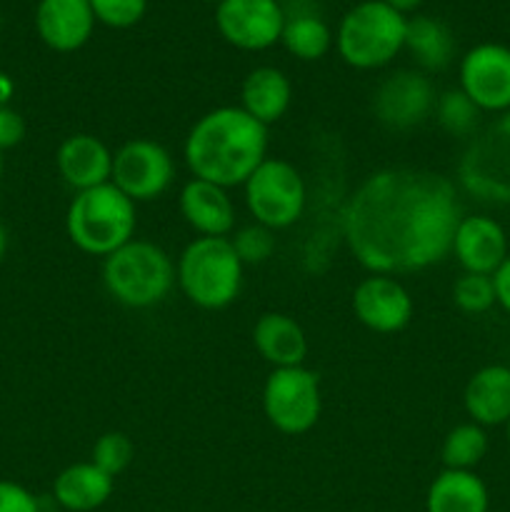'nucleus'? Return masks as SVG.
Returning a JSON list of instances; mask_svg holds the SVG:
<instances>
[{
    "instance_id": "39",
    "label": "nucleus",
    "mask_w": 510,
    "mask_h": 512,
    "mask_svg": "<svg viewBox=\"0 0 510 512\" xmlns=\"http://www.w3.org/2000/svg\"><path fill=\"white\" fill-rule=\"evenodd\" d=\"M0 175H3V155H0Z\"/></svg>"
},
{
    "instance_id": "23",
    "label": "nucleus",
    "mask_w": 510,
    "mask_h": 512,
    "mask_svg": "<svg viewBox=\"0 0 510 512\" xmlns=\"http://www.w3.org/2000/svg\"><path fill=\"white\" fill-rule=\"evenodd\" d=\"M490 495L473 470H443L425 495L428 512H488Z\"/></svg>"
},
{
    "instance_id": "21",
    "label": "nucleus",
    "mask_w": 510,
    "mask_h": 512,
    "mask_svg": "<svg viewBox=\"0 0 510 512\" xmlns=\"http://www.w3.org/2000/svg\"><path fill=\"white\" fill-rule=\"evenodd\" d=\"M253 345L273 368H295L303 365L308 355L303 328L285 313L260 315L253 328Z\"/></svg>"
},
{
    "instance_id": "10",
    "label": "nucleus",
    "mask_w": 510,
    "mask_h": 512,
    "mask_svg": "<svg viewBox=\"0 0 510 512\" xmlns=\"http://www.w3.org/2000/svg\"><path fill=\"white\" fill-rule=\"evenodd\" d=\"M175 178V163L168 148L148 138H135L113 153L110 183L128 195L135 205L150 203L170 188Z\"/></svg>"
},
{
    "instance_id": "8",
    "label": "nucleus",
    "mask_w": 510,
    "mask_h": 512,
    "mask_svg": "<svg viewBox=\"0 0 510 512\" xmlns=\"http://www.w3.org/2000/svg\"><path fill=\"white\" fill-rule=\"evenodd\" d=\"M243 190L250 215L265 228L283 230L303 218L308 190L300 170L288 160L265 158Z\"/></svg>"
},
{
    "instance_id": "7",
    "label": "nucleus",
    "mask_w": 510,
    "mask_h": 512,
    "mask_svg": "<svg viewBox=\"0 0 510 512\" xmlns=\"http://www.w3.org/2000/svg\"><path fill=\"white\" fill-rule=\"evenodd\" d=\"M458 180L483 203H510V110L470 140L458 163Z\"/></svg>"
},
{
    "instance_id": "30",
    "label": "nucleus",
    "mask_w": 510,
    "mask_h": 512,
    "mask_svg": "<svg viewBox=\"0 0 510 512\" xmlns=\"http://www.w3.org/2000/svg\"><path fill=\"white\" fill-rule=\"evenodd\" d=\"M133 455V440L125 433H115L113 430V433H105L95 440L93 460H90V463H95L103 473L115 478V475H120L130 463H133Z\"/></svg>"
},
{
    "instance_id": "31",
    "label": "nucleus",
    "mask_w": 510,
    "mask_h": 512,
    "mask_svg": "<svg viewBox=\"0 0 510 512\" xmlns=\"http://www.w3.org/2000/svg\"><path fill=\"white\" fill-rule=\"evenodd\" d=\"M93 8L95 23L108 28H133L140 23L148 8V0H88Z\"/></svg>"
},
{
    "instance_id": "20",
    "label": "nucleus",
    "mask_w": 510,
    "mask_h": 512,
    "mask_svg": "<svg viewBox=\"0 0 510 512\" xmlns=\"http://www.w3.org/2000/svg\"><path fill=\"white\" fill-rule=\"evenodd\" d=\"M290 100H293V88L288 75L270 65L250 70L240 85V108L265 128L278 123L288 113Z\"/></svg>"
},
{
    "instance_id": "32",
    "label": "nucleus",
    "mask_w": 510,
    "mask_h": 512,
    "mask_svg": "<svg viewBox=\"0 0 510 512\" xmlns=\"http://www.w3.org/2000/svg\"><path fill=\"white\" fill-rule=\"evenodd\" d=\"M0 512H40V505L28 488L0 480Z\"/></svg>"
},
{
    "instance_id": "36",
    "label": "nucleus",
    "mask_w": 510,
    "mask_h": 512,
    "mask_svg": "<svg viewBox=\"0 0 510 512\" xmlns=\"http://www.w3.org/2000/svg\"><path fill=\"white\" fill-rule=\"evenodd\" d=\"M10 95H13V80L5 73H0V105H8Z\"/></svg>"
},
{
    "instance_id": "5",
    "label": "nucleus",
    "mask_w": 510,
    "mask_h": 512,
    "mask_svg": "<svg viewBox=\"0 0 510 512\" xmlns=\"http://www.w3.org/2000/svg\"><path fill=\"white\" fill-rule=\"evenodd\" d=\"M105 290L125 308H153L175 285V265L160 245L130 240L103 263Z\"/></svg>"
},
{
    "instance_id": "11",
    "label": "nucleus",
    "mask_w": 510,
    "mask_h": 512,
    "mask_svg": "<svg viewBox=\"0 0 510 512\" xmlns=\"http://www.w3.org/2000/svg\"><path fill=\"white\" fill-rule=\"evenodd\" d=\"M460 90L480 113L510 110V48L500 43H480L460 60Z\"/></svg>"
},
{
    "instance_id": "37",
    "label": "nucleus",
    "mask_w": 510,
    "mask_h": 512,
    "mask_svg": "<svg viewBox=\"0 0 510 512\" xmlns=\"http://www.w3.org/2000/svg\"><path fill=\"white\" fill-rule=\"evenodd\" d=\"M5 250H8V233H5L3 223H0V260H3Z\"/></svg>"
},
{
    "instance_id": "33",
    "label": "nucleus",
    "mask_w": 510,
    "mask_h": 512,
    "mask_svg": "<svg viewBox=\"0 0 510 512\" xmlns=\"http://www.w3.org/2000/svg\"><path fill=\"white\" fill-rule=\"evenodd\" d=\"M25 138V123L20 113L8 105H0V150L13 148Z\"/></svg>"
},
{
    "instance_id": "13",
    "label": "nucleus",
    "mask_w": 510,
    "mask_h": 512,
    "mask_svg": "<svg viewBox=\"0 0 510 512\" xmlns=\"http://www.w3.org/2000/svg\"><path fill=\"white\" fill-rule=\"evenodd\" d=\"M215 25L240 50H265L283 35L285 15L275 0H223L215 8Z\"/></svg>"
},
{
    "instance_id": "34",
    "label": "nucleus",
    "mask_w": 510,
    "mask_h": 512,
    "mask_svg": "<svg viewBox=\"0 0 510 512\" xmlns=\"http://www.w3.org/2000/svg\"><path fill=\"white\" fill-rule=\"evenodd\" d=\"M493 285H495V303H498L505 313H510V255L493 273Z\"/></svg>"
},
{
    "instance_id": "12",
    "label": "nucleus",
    "mask_w": 510,
    "mask_h": 512,
    "mask_svg": "<svg viewBox=\"0 0 510 512\" xmlns=\"http://www.w3.org/2000/svg\"><path fill=\"white\" fill-rule=\"evenodd\" d=\"M433 83L415 70L388 75L373 93V113L388 130H413L435 110Z\"/></svg>"
},
{
    "instance_id": "38",
    "label": "nucleus",
    "mask_w": 510,
    "mask_h": 512,
    "mask_svg": "<svg viewBox=\"0 0 510 512\" xmlns=\"http://www.w3.org/2000/svg\"><path fill=\"white\" fill-rule=\"evenodd\" d=\"M505 428H508V445H510V420H508V423H505Z\"/></svg>"
},
{
    "instance_id": "22",
    "label": "nucleus",
    "mask_w": 510,
    "mask_h": 512,
    "mask_svg": "<svg viewBox=\"0 0 510 512\" xmlns=\"http://www.w3.org/2000/svg\"><path fill=\"white\" fill-rule=\"evenodd\" d=\"M113 485L115 478L103 473L95 463H75L55 478L53 495L60 508L70 512H93L108 503Z\"/></svg>"
},
{
    "instance_id": "26",
    "label": "nucleus",
    "mask_w": 510,
    "mask_h": 512,
    "mask_svg": "<svg viewBox=\"0 0 510 512\" xmlns=\"http://www.w3.org/2000/svg\"><path fill=\"white\" fill-rule=\"evenodd\" d=\"M485 453H488V435L485 428L475 423L455 425L443 440V458L445 470H473L483 463Z\"/></svg>"
},
{
    "instance_id": "25",
    "label": "nucleus",
    "mask_w": 510,
    "mask_h": 512,
    "mask_svg": "<svg viewBox=\"0 0 510 512\" xmlns=\"http://www.w3.org/2000/svg\"><path fill=\"white\" fill-rule=\"evenodd\" d=\"M280 43L298 60H320L333 45V33L318 15H293L285 18Z\"/></svg>"
},
{
    "instance_id": "6",
    "label": "nucleus",
    "mask_w": 510,
    "mask_h": 512,
    "mask_svg": "<svg viewBox=\"0 0 510 512\" xmlns=\"http://www.w3.org/2000/svg\"><path fill=\"white\" fill-rule=\"evenodd\" d=\"M408 18L383 0H365L350 8L338 28V53L358 70L388 65L405 48Z\"/></svg>"
},
{
    "instance_id": "28",
    "label": "nucleus",
    "mask_w": 510,
    "mask_h": 512,
    "mask_svg": "<svg viewBox=\"0 0 510 512\" xmlns=\"http://www.w3.org/2000/svg\"><path fill=\"white\" fill-rule=\"evenodd\" d=\"M230 245H233L235 255H238L243 265H260L273 258L275 248H278V240H275V230L253 223L235 230L233 238H230Z\"/></svg>"
},
{
    "instance_id": "29",
    "label": "nucleus",
    "mask_w": 510,
    "mask_h": 512,
    "mask_svg": "<svg viewBox=\"0 0 510 512\" xmlns=\"http://www.w3.org/2000/svg\"><path fill=\"white\" fill-rule=\"evenodd\" d=\"M453 300L463 313L480 315L495 305L493 275L463 273L453 285Z\"/></svg>"
},
{
    "instance_id": "24",
    "label": "nucleus",
    "mask_w": 510,
    "mask_h": 512,
    "mask_svg": "<svg viewBox=\"0 0 510 512\" xmlns=\"http://www.w3.org/2000/svg\"><path fill=\"white\" fill-rule=\"evenodd\" d=\"M405 48L425 70L448 68L455 55V38L450 28L428 15H415L405 25Z\"/></svg>"
},
{
    "instance_id": "18",
    "label": "nucleus",
    "mask_w": 510,
    "mask_h": 512,
    "mask_svg": "<svg viewBox=\"0 0 510 512\" xmlns=\"http://www.w3.org/2000/svg\"><path fill=\"white\" fill-rule=\"evenodd\" d=\"M58 173L75 193L110 183L113 153L100 138L90 133H75L60 143L55 153Z\"/></svg>"
},
{
    "instance_id": "27",
    "label": "nucleus",
    "mask_w": 510,
    "mask_h": 512,
    "mask_svg": "<svg viewBox=\"0 0 510 512\" xmlns=\"http://www.w3.org/2000/svg\"><path fill=\"white\" fill-rule=\"evenodd\" d=\"M433 115L440 128L448 135H453V138H470L475 133V128H478L480 120V110L475 108L473 100L460 88L440 95L435 100Z\"/></svg>"
},
{
    "instance_id": "35",
    "label": "nucleus",
    "mask_w": 510,
    "mask_h": 512,
    "mask_svg": "<svg viewBox=\"0 0 510 512\" xmlns=\"http://www.w3.org/2000/svg\"><path fill=\"white\" fill-rule=\"evenodd\" d=\"M383 3H388L390 8H395L398 10V13H410V10H415L418 8L420 3H423V0H383Z\"/></svg>"
},
{
    "instance_id": "3",
    "label": "nucleus",
    "mask_w": 510,
    "mask_h": 512,
    "mask_svg": "<svg viewBox=\"0 0 510 512\" xmlns=\"http://www.w3.org/2000/svg\"><path fill=\"white\" fill-rule=\"evenodd\" d=\"M138 228V208L113 183L75 193L65 215L70 243L95 258H108L130 243Z\"/></svg>"
},
{
    "instance_id": "17",
    "label": "nucleus",
    "mask_w": 510,
    "mask_h": 512,
    "mask_svg": "<svg viewBox=\"0 0 510 512\" xmlns=\"http://www.w3.org/2000/svg\"><path fill=\"white\" fill-rule=\"evenodd\" d=\"M180 213L200 238H228L235 228V205L228 190L190 178L180 190Z\"/></svg>"
},
{
    "instance_id": "4",
    "label": "nucleus",
    "mask_w": 510,
    "mask_h": 512,
    "mask_svg": "<svg viewBox=\"0 0 510 512\" xmlns=\"http://www.w3.org/2000/svg\"><path fill=\"white\" fill-rule=\"evenodd\" d=\"M243 268L230 238H195L180 253L175 280L193 305L203 310H223L238 300Z\"/></svg>"
},
{
    "instance_id": "2",
    "label": "nucleus",
    "mask_w": 510,
    "mask_h": 512,
    "mask_svg": "<svg viewBox=\"0 0 510 512\" xmlns=\"http://www.w3.org/2000/svg\"><path fill=\"white\" fill-rule=\"evenodd\" d=\"M193 178L238 188L268 158V128L243 108L225 105L200 115L183 145Z\"/></svg>"
},
{
    "instance_id": "19",
    "label": "nucleus",
    "mask_w": 510,
    "mask_h": 512,
    "mask_svg": "<svg viewBox=\"0 0 510 512\" xmlns=\"http://www.w3.org/2000/svg\"><path fill=\"white\" fill-rule=\"evenodd\" d=\"M465 413L480 428H495L510 420V368L485 365L468 380L463 393Z\"/></svg>"
},
{
    "instance_id": "14",
    "label": "nucleus",
    "mask_w": 510,
    "mask_h": 512,
    "mask_svg": "<svg viewBox=\"0 0 510 512\" xmlns=\"http://www.w3.org/2000/svg\"><path fill=\"white\" fill-rule=\"evenodd\" d=\"M355 318L373 333H398L413 318V298L395 275H370L353 290Z\"/></svg>"
},
{
    "instance_id": "40",
    "label": "nucleus",
    "mask_w": 510,
    "mask_h": 512,
    "mask_svg": "<svg viewBox=\"0 0 510 512\" xmlns=\"http://www.w3.org/2000/svg\"><path fill=\"white\" fill-rule=\"evenodd\" d=\"M203 3H223V0H203Z\"/></svg>"
},
{
    "instance_id": "1",
    "label": "nucleus",
    "mask_w": 510,
    "mask_h": 512,
    "mask_svg": "<svg viewBox=\"0 0 510 512\" xmlns=\"http://www.w3.org/2000/svg\"><path fill=\"white\" fill-rule=\"evenodd\" d=\"M455 185L430 170L388 168L365 178L343 208L350 255L373 275L443 263L460 223Z\"/></svg>"
},
{
    "instance_id": "16",
    "label": "nucleus",
    "mask_w": 510,
    "mask_h": 512,
    "mask_svg": "<svg viewBox=\"0 0 510 512\" xmlns=\"http://www.w3.org/2000/svg\"><path fill=\"white\" fill-rule=\"evenodd\" d=\"M35 28L48 48L73 53L93 35L95 15L88 0H40L35 10Z\"/></svg>"
},
{
    "instance_id": "15",
    "label": "nucleus",
    "mask_w": 510,
    "mask_h": 512,
    "mask_svg": "<svg viewBox=\"0 0 510 512\" xmlns=\"http://www.w3.org/2000/svg\"><path fill=\"white\" fill-rule=\"evenodd\" d=\"M450 253L458 258L465 273L493 275L508 258V235L498 220L488 215L460 218Z\"/></svg>"
},
{
    "instance_id": "9",
    "label": "nucleus",
    "mask_w": 510,
    "mask_h": 512,
    "mask_svg": "<svg viewBox=\"0 0 510 512\" xmlns=\"http://www.w3.org/2000/svg\"><path fill=\"white\" fill-rule=\"evenodd\" d=\"M323 408L318 375L305 365L273 368L263 388V410L268 423L283 435H303L315 428Z\"/></svg>"
}]
</instances>
